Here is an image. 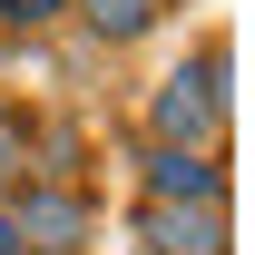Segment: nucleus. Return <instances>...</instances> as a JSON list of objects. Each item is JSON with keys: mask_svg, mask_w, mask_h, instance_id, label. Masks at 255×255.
Segmentation results:
<instances>
[{"mask_svg": "<svg viewBox=\"0 0 255 255\" xmlns=\"http://www.w3.org/2000/svg\"><path fill=\"white\" fill-rule=\"evenodd\" d=\"M226 108H236V49H226V30H206L187 59L147 89L137 137H147V147H206V157H226Z\"/></svg>", "mask_w": 255, "mask_h": 255, "instance_id": "f257e3e1", "label": "nucleus"}, {"mask_svg": "<svg viewBox=\"0 0 255 255\" xmlns=\"http://www.w3.org/2000/svg\"><path fill=\"white\" fill-rule=\"evenodd\" d=\"M0 206H10V226H20V246H30V255H89V226H98V196H89V187L20 177Z\"/></svg>", "mask_w": 255, "mask_h": 255, "instance_id": "f03ea898", "label": "nucleus"}, {"mask_svg": "<svg viewBox=\"0 0 255 255\" xmlns=\"http://www.w3.org/2000/svg\"><path fill=\"white\" fill-rule=\"evenodd\" d=\"M137 206H226V157L137 137Z\"/></svg>", "mask_w": 255, "mask_h": 255, "instance_id": "7ed1b4c3", "label": "nucleus"}, {"mask_svg": "<svg viewBox=\"0 0 255 255\" xmlns=\"http://www.w3.org/2000/svg\"><path fill=\"white\" fill-rule=\"evenodd\" d=\"M128 236L147 255H236V216L226 206H128Z\"/></svg>", "mask_w": 255, "mask_h": 255, "instance_id": "20e7f679", "label": "nucleus"}, {"mask_svg": "<svg viewBox=\"0 0 255 255\" xmlns=\"http://www.w3.org/2000/svg\"><path fill=\"white\" fill-rule=\"evenodd\" d=\"M69 20H79L98 49H137V39L157 30L167 10H157V0H69Z\"/></svg>", "mask_w": 255, "mask_h": 255, "instance_id": "39448f33", "label": "nucleus"}, {"mask_svg": "<svg viewBox=\"0 0 255 255\" xmlns=\"http://www.w3.org/2000/svg\"><path fill=\"white\" fill-rule=\"evenodd\" d=\"M20 177H30V108H10V98H0V196L20 187Z\"/></svg>", "mask_w": 255, "mask_h": 255, "instance_id": "423d86ee", "label": "nucleus"}, {"mask_svg": "<svg viewBox=\"0 0 255 255\" xmlns=\"http://www.w3.org/2000/svg\"><path fill=\"white\" fill-rule=\"evenodd\" d=\"M59 20H69V0H0V39H39Z\"/></svg>", "mask_w": 255, "mask_h": 255, "instance_id": "0eeeda50", "label": "nucleus"}, {"mask_svg": "<svg viewBox=\"0 0 255 255\" xmlns=\"http://www.w3.org/2000/svg\"><path fill=\"white\" fill-rule=\"evenodd\" d=\"M0 255H30V246H20V226H10V206H0Z\"/></svg>", "mask_w": 255, "mask_h": 255, "instance_id": "6e6552de", "label": "nucleus"}, {"mask_svg": "<svg viewBox=\"0 0 255 255\" xmlns=\"http://www.w3.org/2000/svg\"><path fill=\"white\" fill-rule=\"evenodd\" d=\"M157 10H177V0H157Z\"/></svg>", "mask_w": 255, "mask_h": 255, "instance_id": "1a4fd4ad", "label": "nucleus"}]
</instances>
